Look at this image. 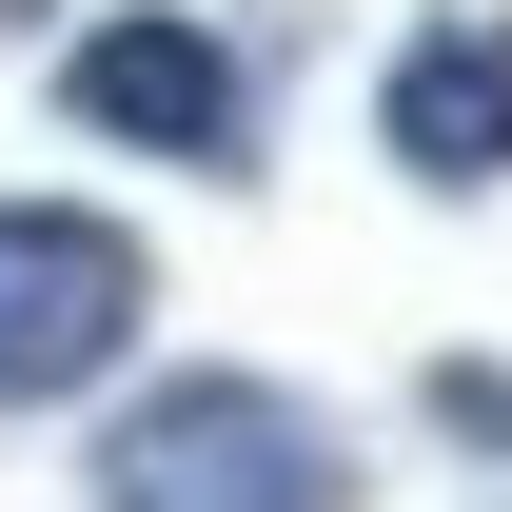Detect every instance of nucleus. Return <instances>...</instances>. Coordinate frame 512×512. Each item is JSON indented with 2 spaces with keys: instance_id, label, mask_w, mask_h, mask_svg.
Here are the masks:
<instances>
[{
  "instance_id": "nucleus-1",
  "label": "nucleus",
  "mask_w": 512,
  "mask_h": 512,
  "mask_svg": "<svg viewBox=\"0 0 512 512\" xmlns=\"http://www.w3.org/2000/svg\"><path fill=\"white\" fill-rule=\"evenodd\" d=\"M119 512H335L355 493V434H335L316 394L276 375H158L99 414V453H79Z\"/></svg>"
},
{
  "instance_id": "nucleus-2",
  "label": "nucleus",
  "mask_w": 512,
  "mask_h": 512,
  "mask_svg": "<svg viewBox=\"0 0 512 512\" xmlns=\"http://www.w3.org/2000/svg\"><path fill=\"white\" fill-rule=\"evenodd\" d=\"M138 296H158V256L119 217H79V197H0V414H40V394H99L119 375Z\"/></svg>"
},
{
  "instance_id": "nucleus-3",
  "label": "nucleus",
  "mask_w": 512,
  "mask_h": 512,
  "mask_svg": "<svg viewBox=\"0 0 512 512\" xmlns=\"http://www.w3.org/2000/svg\"><path fill=\"white\" fill-rule=\"evenodd\" d=\"M60 119L79 138H138V158H178V178H237L256 158V79L217 20H99V40H60Z\"/></svg>"
},
{
  "instance_id": "nucleus-4",
  "label": "nucleus",
  "mask_w": 512,
  "mask_h": 512,
  "mask_svg": "<svg viewBox=\"0 0 512 512\" xmlns=\"http://www.w3.org/2000/svg\"><path fill=\"white\" fill-rule=\"evenodd\" d=\"M375 138L414 197H493L512 178V0H434L375 79Z\"/></svg>"
},
{
  "instance_id": "nucleus-5",
  "label": "nucleus",
  "mask_w": 512,
  "mask_h": 512,
  "mask_svg": "<svg viewBox=\"0 0 512 512\" xmlns=\"http://www.w3.org/2000/svg\"><path fill=\"white\" fill-rule=\"evenodd\" d=\"M0 20H60V0H0Z\"/></svg>"
}]
</instances>
